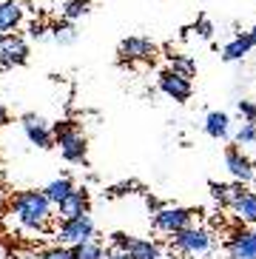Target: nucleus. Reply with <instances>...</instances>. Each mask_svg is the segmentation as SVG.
I'll return each mask as SVG.
<instances>
[{
    "mask_svg": "<svg viewBox=\"0 0 256 259\" xmlns=\"http://www.w3.org/2000/svg\"><path fill=\"white\" fill-rule=\"evenodd\" d=\"M234 217L242 225H256V191H245L234 205H231Z\"/></svg>",
    "mask_w": 256,
    "mask_h": 259,
    "instance_id": "15",
    "label": "nucleus"
},
{
    "mask_svg": "<svg viewBox=\"0 0 256 259\" xmlns=\"http://www.w3.org/2000/svg\"><path fill=\"white\" fill-rule=\"evenodd\" d=\"M29 60V43L20 34H0V69H15Z\"/></svg>",
    "mask_w": 256,
    "mask_h": 259,
    "instance_id": "7",
    "label": "nucleus"
},
{
    "mask_svg": "<svg viewBox=\"0 0 256 259\" xmlns=\"http://www.w3.org/2000/svg\"><path fill=\"white\" fill-rule=\"evenodd\" d=\"M23 23V6L17 0H0V34H12Z\"/></svg>",
    "mask_w": 256,
    "mask_h": 259,
    "instance_id": "14",
    "label": "nucleus"
},
{
    "mask_svg": "<svg viewBox=\"0 0 256 259\" xmlns=\"http://www.w3.org/2000/svg\"><path fill=\"white\" fill-rule=\"evenodd\" d=\"M157 54V46L148 37H125L120 43V60L122 63H151Z\"/></svg>",
    "mask_w": 256,
    "mask_h": 259,
    "instance_id": "10",
    "label": "nucleus"
},
{
    "mask_svg": "<svg viewBox=\"0 0 256 259\" xmlns=\"http://www.w3.org/2000/svg\"><path fill=\"white\" fill-rule=\"evenodd\" d=\"M34 259H71V248H66V245H54V248L40 251Z\"/></svg>",
    "mask_w": 256,
    "mask_h": 259,
    "instance_id": "24",
    "label": "nucleus"
},
{
    "mask_svg": "<svg viewBox=\"0 0 256 259\" xmlns=\"http://www.w3.org/2000/svg\"><path fill=\"white\" fill-rule=\"evenodd\" d=\"M194 217L196 211L194 208H182V205H162L154 211V220H151V225L159 231V234H180V231L191 228L194 225Z\"/></svg>",
    "mask_w": 256,
    "mask_h": 259,
    "instance_id": "4",
    "label": "nucleus"
},
{
    "mask_svg": "<svg viewBox=\"0 0 256 259\" xmlns=\"http://www.w3.org/2000/svg\"><path fill=\"white\" fill-rule=\"evenodd\" d=\"M29 34H31V37H46V26L43 23H31Z\"/></svg>",
    "mask_w": 256,
    "mask_h": 259,
    "instance_id": "30",
    "label": "nucleus"
},
{
    "mask_svg": "<svg viewBox=\"0 0 256 259\" xmlns=\"http://www.w3.org/2000/svg\"><path fill=\"white\" fill-rule=\"evenodd\" d=\"M225 168H228V174L234 177L236 183H242V185H248V183L256 180L253 160H250L242 148H236V145H231V148L225 151Z\"/></svg>",
    "mask_w": 256,
    "mask_h": 259,
    "instance_id": "8",
    "label": "nucleus"
},
{
    "mask_svg": "<svg viewBox=\"0 0 256 259\" xmlns=\"http://www.w3.org/2000/svg\"><path fill=\"white\" fill-rule=\"evenodd\" d=\"M248 37H250V43H253V46H256V26H253V29L248 31Z\"/></svg>",
    "mask_w": 256,
    "mask_h": 259,
    "instance_id": "32",
    "label": "nucleus"
},
{
    "mask_svg": "<svg viewBox=\"0 0 256 259\" xmlns=\"http://www.w3.org/2000/svg\"><path fill=\"white\" fill-rule=\"evenodd\" d=\"M94 239V220L89 213L86 217H77V220H63L57 225V242L66 245V248H74V245H83Z\"/></svg>",
    "mask_w": 256,
    "mask_h": 259,
    "instance_id": "5",
    "label": "nucleus"
},
{
    "mask_svg": "<svg viewBox=\"0 0 256 259\" xmlns=\"http://www.w3.org/2000/svg\"><path fill=\"white\" fill-rule=\"evenodd\" d=\"M74 188H77V185L71 183L68 177H57V180H52V183L43 188V194H46V199H49L52 205H60V202H63V199H66Z\"/></svg>",
    "mask_w": 256,
    "mask_h": 259,
    "instance_id": "18",
    "label": "nucleus"
},
{
    "mask_svg": "<svg viewBox=\"0 0 256 259\" xmlns=\"http://www.w3.org/2000/svg\"><path fill=\"white\" fill-rule=\"evenodd\" d=\"M131 242H134V236H128L125 231L111 234V248H117V251H128V248H131Z\"/></svg>",
    "mask_w": 256,
    "mask_h": 259,
    "instance_id": "26",
    "label": "nucleus"
},
{
    "mask_svg": "<svg viewBox=\"0 0 256 259\" xmlns=\"http://www.w3.org/2000/svg\"><path fill=\"white\" fill-rule=\"evenodd\" d=\"M54 37H57V43H74V29L71 26H54Z\"/></svg>",
    "mask_w": 256,
    "mask_h": 259,
    "instance_id": "27",
    "label": "nucleus"
},
{
    "mask_svg": "<svg viewBox=\"0 0 256 259\" xmlns=\"http://www.w3.org/2000/svg\"><path fill=\"white\" fill-rule=\"evenodd\" d=\"M128 259H162V248L151 239H134L128 248Z\"/></svg>",
    "mask_w": 256,
    "mask_h": 259,
    "instance_id": "19",
    "label": "nucleus"
},
{
    "mask_svg": "<svg viewBox=\"0 0 256 259\" xmlns=\"http://www.w3.org/2000/svg\"><path fill=\"white\" fill-rule=\"evenodd\" d=\"M236 145H256V122H242L239 131L234 134Z\"/></svg>",
    "mask_w": 256,
    "mask_h": 259,
    "instance_id": "23",
    "label": "nucleus"
},
{
    "mask_svg": "<svg viewBox=\"0 0 256 259\" xmlns=\"http://www.w3.org/2000/svg\"><path fill=\"white\" fill-rule=\"evenodd\" d=\"M54 134V145L60 148L63 160L71 162V165H86V157H89V143H86V134L77 128L74 122H57L52 125Z\"/></svg>",
    "mask_w": 256,
    "mask_h": 259,
    "instance_id": "2",
    "label": "nucleus"
},
{
    "mask_svg": "<svg viewBox=\"0 0 256 259\" xmlns=\"http://www.w3.org/2000/svg\"><path fill=\"white\" fill-rule=\"evenodd\" d=\"M20 125H23V134H26V140H29L31 145H37V148H52L54 145L52 125H49V120H43L40 114H23Z\"/></svg>",
    "mask_w": 256,
    "mask_h": 259,
    "instance_id": "9",
    "label": "nucleus"
},
{
    "mask_svg": "<svg viewBox=\"0 0 256 259\" xmlns=\"http://www.w3.org/2000/svg\"><path fill=\"white\" fill-rule=\"evenodd\" d=\"M171 245H174V251L182 253V256H205V253L214 251L217 239H214V234L208 228L191 225V228L180 231V234H174L171 236Z\"/></svg>",
    "mask_w": 256,
    "mask_h": 259,
    "instance_id": "3",
    "label": "nucleus"
},
{
    "mask_svg": "<svg viewBox=\"0 0 256 259\" xmlns=\"http://www.w3.org/2000/svg\"><path fill=\"white\" fill-rule=\"evenodd\" d=\"M52 208L43 191H20L12 199V220L20 231H46L52 222Z\"/></svg>",
    "mask_w": 256,
    "mask_h": 259,
    "instance_id": "1",
    "label": "nucleus"
},
{
    "mask_svg": "<svg viewBox=\"0 0 256 259\" xmlns=\"http://www.w3.org/2000/svg\"><path fill=\"white\" fill-rule=\"evenodd\" d=\"M159 92L171 97L174 103H188L191 94H194V83H191V77L180 74L174 69H165L159 74Z\"/></svg>",
    "mask_w": 256,
    "mask_h": 259,
    "instance_id": "6",
    "label": "nucleus"
},
{
    "mask_svg": "<svg viewBox=\"0 0 256 259\" xmlns=\"http://www.w3.org/2000/svg\"><path fill=\"white\" fill-rule=\"evenodd\" d=\"M103 259H128V251H117V248H106Z\"/></svg>",
    "mask_w": 256,
    "mask_h": 259,
    "instance_id": "29",
    "label": "nucleus"
},
{
    "mask_svg": "<svg viewBox=\"0 0 256 259\" xmlns=\"http://www.w3.org/2000/svg\"><path fill=\"white\" fill-rule=\"evenodd\" d=\"M103 253H106V248L97 239H89V242L71 248V259H103Z\"/></svg>",
    "mask_w": 256,
    "mask_h": 259,
    "instance_id": "20",
    "label": "nucleus"
},
{
    "mask_svg": "<svg viewBox=\"0 0 256 259\" xmlns=\"http://www.w3.org/2000/svg\"><path fill=\"white\" fill-rule=\"evenodd\" d=\"M228 259H256V231L239 228L225 242Z\"/></svg>",
    "mask_w": 256,
    "mask_h": 259,
    "instance_id": "11",
    "label": "nucleus"
},
{
    "mask_svg": "<svg viewBox=\"0 0 256 259\" xmlns=\"http://www.w3.org/2000/svg\"><path fill=\"white\" fill-rule=\"evenodd\" d=\"M89 12H91V3H89V0H66V3H63V17H66L68 23L83 20Z\"/></svg>",
    "mask_w": 256,
    "mask_h": 259,
    "instance_id": "21",
    "label": "nucleus"
},
{
    "mask_svg": "<svg viewBox=\"0 0 256 259\" xmlns=\"http://www.w3.org/2000/svg\"><path fill=\"white\" fill-rule=\"evenodd\" d=\"M228 131H231V117L225 111H211L205 117V134L211 140H225Z\"/></svg>",
    "mask_w": 256,
    "mask_h": 259,
    "instance_id": "16",
    "label": "nucleus"
},
{
    "mask_svg": "<svg viewBox=\"0 0 256 259\" xmlns=\"http://www.w3.org/2000/svg\"><path fill=\"white\" fill-rule=\"evenodd\" d=\"M250 49H253V43H250L248 31H245V34H236L231 43H225V49H222V60L236 63V60H242L245 54H250Z\"/></svg>",
    "mask_w": 256,
    "mask_h": 259,
    "instance_id": "17",
    "label": "nucleus"
},
{
    "mask_svg": "<svg viewBox=\"0 0 256 259\" xmlns=\"http://www.w3.org/2000/svg\"><path fill=\"white\" fill-rule=\"evenodd\" d=\"M171 69L180 71V74H185V77H194L196 63H194V57H188V54H171Z\"/></svg>",
    "mask_w": 256,
    "mask_h": 259,
    "instance_id": "22",
    "label": "nucleus"
},
{
    "mask_svg": "<svg viewBox=\"0 0 256 259\" xmlns=\"http://www.w3.org/2000/svg\"><path fill=\"white\" fill-rule=\"evenodd\" d=\"M91 208V197L86 188H74L63 199L60 205H57V213H60V220H77V217H86Z\"/></svg>",
    "mask_w": 256,
    "mask_h": 259,
    "instance_id": "12",
    "label": "nucleus"
},
{
    "mask_svg": "<svg viewBox=\"0 0 256 259\" xmlns=\"http://www.w3.org/2000/svg\"><path fill=\"white\" fill-rule=\"evenodd\" d=\"M236 108H239V114L245 117V122H256V103L253 100H239Z\"/></svg>",
    "mask_w": 256,
    "mask_h": 259,
    "instance_id": "25",
    "label": "nucleus"
},
{
    "mask_svg": "<svg viewBox=\"0 0 256 259\" xmlns=\"http://www.w3.org/2000/svg\"><path fill=\"white\" fill-rule=\"evenodd\" d=\"M208 188H211L214 202H217V205H222V208H231L236 199L248 191L242 183H217V180H214V183H208Z\"/></svg>",
    "mask_w": 256,
    "mask_h": 259,
    "instance_id": "13",
    "label": "nucleus"
},
{
    "mask_svg": "<svg viewBox=\"0 0 256 259\" xmlns=\"http://www.w3.org/2000/svg\"><path fill=\"white\" fill-rule=\"evenodd\" d=\"M15 259H34V256H15Z\"/></svg>",
    "mask_w": 256,
    "mask_h": 259,
    "instance_id": "33",
    "label": "nucleus"
},
{
    "mask_svg": "<svg viewBox=\"0 0 256 259\" xmlns=\"http://www.w3.org/2000/svg\"><path fill=\"white\" fill-rule=\"evenodd\" d=\"M196 34H199V37H205V40H211V34H214V26L208 23L205 17H199V20H196Z\"/></svg>",
    "mask_w": 256,
    "mask_h": 259,
    "instance_id": "28",
    "label": "nucleus"
},
{
    "mask_svg": "<svg viewBox=\"0 0 256 259\" xmlns=\"http://www.w3.org/2000/svg\"><path fill=\"white\" fill-rule=\"evenodd\" d=\"M6 122H9V114H6V108L0 106V128H3V125H6Z\"/></svg>",
    "mask_w": 256,
    "mask_h": 259,
    "instance_id": "31",
    "label": "nucleus"
}]
</instances>
